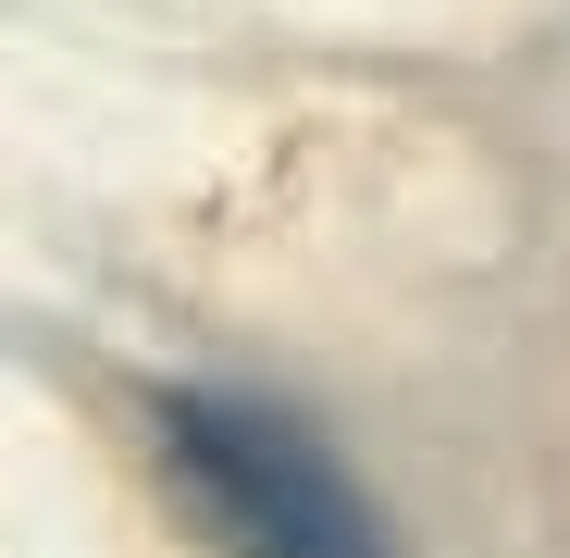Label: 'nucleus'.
Masks as SVG:
<instances>
[{
	"instance_id": "1",
	"label": "nucleus",
	"mask_w": 570,
	"mask_h": 558,
	"mask_svg": "<svg viewBox=\"0 0 570 558\" xmlns=\"http://www.w3.org/2000/svg\"><path fill=\"white\" fill-rule=\"evenodd\" d=\"M149 447H161L174 497L199 509V533L236 546V558H385V521H372L360 472L285 398L161 385L149 398Z\"/></svg>"
}]
</instances>
